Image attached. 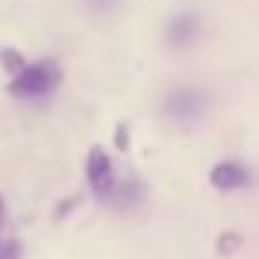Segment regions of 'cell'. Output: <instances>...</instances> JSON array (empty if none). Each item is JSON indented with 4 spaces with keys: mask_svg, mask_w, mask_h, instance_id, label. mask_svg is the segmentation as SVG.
I'll return each mask as SVG.
<instances>
[{
    "mask_svg": "<svg viewBox=\"0 0 259 259\" xmlns=\"http://www.w3.org/2000/svg\"><path fill=\"white\" fill-rule=\"evenodd\" d=\"M199 33H202V18H199L196 12H190V9L172 15L169 24H166V42H169L172 49H184V46L196 42Z\"/></svg>",
    "mask_w": 259,
    "mask_h": 259,
    "instance_id": "obj_4",
    "label": "cell"
},
{
    "mask_svg": "<svg viewBox=\"0 0 259 259\" xmlns=\"http://www.w3.org/2000/svg\"><path fill=\"white\" fill-rule=\"evenodd\" d=\"M205 112V97L193 91V88H178L166 97V115L181 121V124H190L199 115Z\"/></svg>",
    "mask_w": 259,
    "mask_h": 259,
    "instance_id": "obj_3",
    "label": "cell"
},
{
    "mask_svg": "<svg viewBox=\"0 0 259 259\" xmlns=\"http://www.w3.org/2000/svg\"><path fill=\"white\" fill-rule=\"evenodd\" d=\"M0 64H3V69H6L9 75H15V72L24 66V58H21L18 49H3V52H0Z\"/></svg>",
    "mask_w": 259,
    "mask_h": 259,
    "instance_id": "obj_6",
    "label": "cell"
},
{
    "mask_svg": "<svg viewBox=\"0 0 259 259\" xmlns=\"http://www.w3.org/2000/svg\"><path fill=\"white\" fill-rule=\"evenodd\" d=\"M84 3H88V9L94 15H106V12H112L118 6V0H84Z\"/></svg>",
    "mask_w": 259,
    "mask_h": 259,
    "instance_id": "obj_9",
    "label": "cell"
},
{
    "mask_svg": "<svg viewBox=\"0 0 259 259\" xmlns=\"http://www.w3.org/2000/svg\"><path fill=\"white\" fill-rule=\"evenodd\" d=\"M0 223H3V196H0Z\"/></svg>",
    "mask_w": 259,
    "mask_h": 259,
    "instance_id": "obj_11",
    "label": "cell"
},
{
    "mask_svg": "<svg viewBox=\"0 0 259 259\" xmlns=\"http://www.w3.org/2000/svg\"><path fill=\"white\" fill-rule=\"evenodd\" d=\"M208 181H211V187L214 190H223V193H229V190H241V187H250V172L241 166V163H232V160H226V163H217L214 169H211V175H208Z\"/></svg>",
    "mask_w": 259,
    "mask_h": 259,
    "instance_id": "obj_5",
    "label": "cell"
},
{
    "mask_svg": "<svg viewBox=\"0 0 259 259\" xmlns=\"http://www.w3.org/2000/svg\"><path fill=\"white\" fill-rule=\"evenodd\" d=\"M84 175H88V187L100 202H106L115 190V166L112 157L106 154L103 145H91L88 160H84Z\"/></svg>",
    "mask_w": 259,
    "mask_h": 259,
    "instance_id": "obj_2",
    "label": "cell"
},
{
    "mask_svg": "<svg viewBox=\"0 0 259 259\" xmlns=\"http://www.w3.org/2000/svg\"><path fill=\"white\" fill-rule=\"evenodd\" d=\"M61 66L55 61H36V64H24L9 81V94L18 100H39L49 97L52 91H58L61 84Z\"/></svg>",
    "mask_w": 259,
    "mask_h": 259,
    "instance_id": "obj_1",
    "label": "cell"
},
{
    "mask_svg": "<svg viewBox=\"0 0 259 259\" xmlns=\"http://www.w3.org/2000/svg\"><path fill=\"white\" fill-rule=\"evenodd\" d=\"M127 133H130L127 124H118V133H115V145H118V151H127L130 148V136Z\"/></svg>",
    "mask_w": 259,
    "mask_h": 259,
    "instance_id": "obj_10",
    "label": "cell"
},
{
    "mask_svg": "<svg viewBox=\"0 0 259 259\" xmlns=\"http://www.w3.org/2000/svg\"><path fill=\"white\" fill-rule=\"evenodd\" d=\"M241 247V235L238 232H223L220 238H217V253L220 256H229V253H235Z\"/></svg>",
    "mask_w": 259,
    "mask_h": 259,
    "instance_id": "obj_7",
    "label": "cell"
},
{
    "mask_svg": "<svg viewBox=\"0 0 259 259\" xmlns=\"http://www.w3.org/2000/svg\"><path fill=\"white\" fill-rule=\"evenodd\" d=\"M0 259H21V241L18 238L0 241Z\"/></svg>",
    "mask_w": 259,
    "mask_h": 259,
    "instance_id": "obj_8",
    "label": "cell"
}]
</instances>
